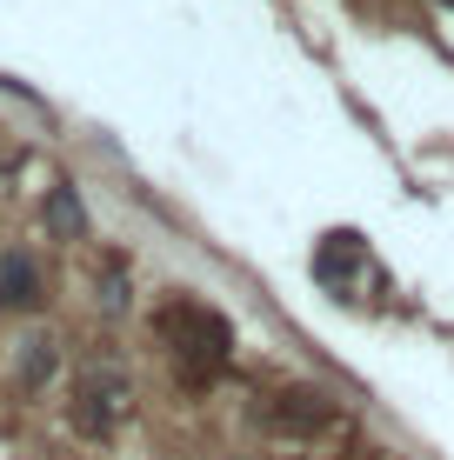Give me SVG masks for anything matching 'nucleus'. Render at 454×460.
I'll return each instance as SVG.
<instances>
[{"instance_id": "f257e3e1", "label": "nucleus", "mask_w": 454, "mask_h": 460, "mask_svg": "<svg viewBox=\"0 0 454 460\" xmlns=\"http://www.w3.org/2000/svg\"><path fill=\"white\" fill-rule=\"evenodd\" d=\"M161 334L181 341V354H194V360H221L234 347L227 321H221V314H208V307H194V300H181V307L161 314Z\"/></svg>"}, {"instance_id": "f03ea898", "label": "nucleus", "mask_w": 454, "mask_h": 460, "mask_svg": "<svg viewBox=\"0 0 454 460\" xmlns=\"http://www.w3.org/2000/svg\"><path fill=\"white\" fill-rule=\"evenodd\" d=\"M34 300H40L34 261H27V253H7V261H0V307H34Z\"/></svg>"}, {"instance_id": "7ed1b4c3", "label": "nucleus", "mask_w": 454, "mask_h": 460, "mask_svg": "<svg viewBox=\"0 0 454 460\" xmlns=\"http://www.w3.org/2000/svg\"><path fill=\"white\" fill-rule=\"evenodd\" d=\"M47 227H54V234H81V200H74V187H54V200H47Z\"/></svg>"}, {"instance_id": "20e7f679", "label": "nucleus", "mask_w": 454, "mask_h": 460, "mask_svg": "<svg viewBox=\"0 0 454 460\" xmlns=\"http://www.w3.org/2000/svg\"><path fill=\"white\" fill-rule=\"evenodd\" d=\"M54 374V341H27V360H21V380L27 387H40V380Z\"/></svg>"}]
</instances>
